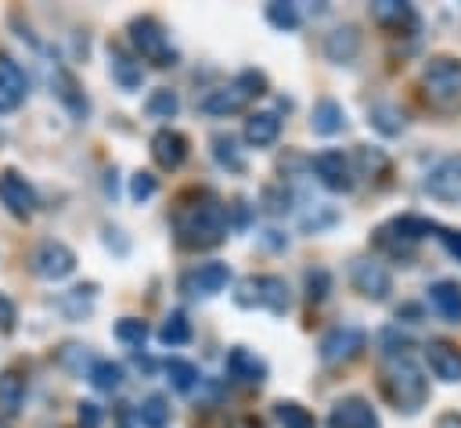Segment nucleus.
<instances>
[{"mask_svg":"<svg viewBox=\"0 0 461 428\" xmlns=\"http://www.w3.org/2000/svg\"><path fill=\"white\" fill-rule=\"evenodd\" d=\"M158 338H162V345H184V342H191V324H187V317H184L180 309H173V313L162 320Z\"/></svg>","mask_w":461,"mask_h":428,"instance_id":"nucleus-30","label":"nucleus"},{"mask_svg":"<svg viewBox=\"0 0 461 428\" xmlns=\"http://www.w3.org/2000/svg\"><path fill=\"white\" fill-rule=\"evenodd\" d=\"M50 86H54V94L61 97V104L76 115V119H83L86 115V94L79 90V83H76V76L68 72V68H61V65H54V72H50Z\"/></svg>","mask_w":461,"mask_h":428,"instance_id":"nucleus-21","label":"nucleus"},{"mask_svg":"<svg viewBox=\"0 0 461 428\" xmlns=\"http://www.w3.org/2000/svg\"><path fill=\"white\" fill-rule=\"evenodd\" d=\"M151 158L158 169H180L184 158H187V137L180 129H169L162 126L155 137H151Z\"/></svg>","mask_w":461,"mask_h":428,"instance_id":"nucleus-15","label":"nucleus"},{"mask_svg":"<svg viewBox=\"0 0 461 428\" xmlns=\"http://www.w3.org/2000/svg\"><path fill=\"white\" fill-rule=\"evenodd\" d=\"M360 54V32L357 25H339L324 36V58L335 65H353Z\"/></svg>","mask_w":461,"mask_h":428,"instance_id":"nucleus-18","label":"nucleus"},{"mask_svg":"<svg viewBox=\"0 0 461 428\" xmlns=\"http://www.w3.org/2000/svg\"><path fill=\"white\" fill-rule=\"evenodd\" d=\"M212 158H216L223 169H230V173H241V169H245V158L238 155V144H234L230 133H216V137H212Z\"/></svg>","mask_w":461,"mask_h":428,"instance_id":"nucleus-29","label":"nucleus"},{"mask_svg":"<svg viewBox=\"0 0 461 428\" xmlns=\"http://www.w3.org/2000/svg\"><path fill=\"white\" fill-rule=\"evenodd\" d=\"M349 281H353V288H357L364 299H371V302H385L389 291H393V273H389L378 259H357V263L349 266Z\"/></svg>","mask_w":461,"mask_h":428,"instance_id":"nucleus-9","label":"nucleus"},{"mask_svg":"<svg viewBox=\"0 0 461 428\" xmlns=\"http://www.w3.org/2000/svg\"><path fill=\"white\" fill-rule=\"evenodd\" d=\"M267 22L274 25V29H281V32H292L295 25H299V11H295V4H281V0H274V4H267Z\"/></svg>","mask_w":461,"mask_h":428,"instance_id":"nucleus-36","label":"nucleus"},{"mask_svg":"<svg viewBox=\"0 0 461 428\" xmlns=\"http://www.w3.org/2000/svg\"><path fill=\"white\" fill-rule=\"evenodd\" d=\"M0 86H4L7 94H14L18 101L25 97V72H22L18 61L7 58V54H0Z\"/></svg>","mask_w":461,"mask_h":428,"instance_id":"nucleus-35","label":"nucleus"},{"mask_svg":"<svg viewBox=\"0 0 461 428\" xmlns=\"http://www.w3.org/2000/svg\"><path fill=\"white\" fill-rule=\"evenodd\" d=\"M155 176L151 173H133V180H130V194L137 198V201H144V198H151L155 194Z\"/></svg>","mask_w":461,"mask_h":428,"instance_id":"nucleus-41","label":"nucleus"},{"mask_svg":"<svg viewBox=\"0 0 461 428\" xmlns=\"http://www.w3.org/2000/svg\"><path fill=\"white\" fill-rule=\"evenodd\" d=\"M310 126H313V133H321V137L342 133V129H346V108H342L335 97H317V101H313V111H310Z\"/></svg>","mask_w":461,"mask_h":428,"instance_id":"nucleus-22","label":"nucleus"},{"mask_svg":"<svg viewBox=\"0 0 461 428\" xmlns=\"http://www.w3.org/2000/svg\"><path fill=\"white\" fill-rule=\"evenodd\" d=\"M367 122H371L378 133L393 137V133H400V129H403V111H400L396 104H375V108L367 111Z\"/></svg>","mask_w":461,"mask_h":428,"instance_id":"nucleus-28","label":"nucleus"},{"mask_svg":"<svg viewBox=\"0 0 461 428\" xmlns=\"http://www.w3.org/2000/svg\"><path fill=\"white\" fill-rule=\"evenodd\" d=\"M0 428H7V424H4V421H0Z\"/></svg>","mask_w":461,"mask_h":428,"instance_id":"nucleus-48","label":"nucleus"},{"mask_svg":"<svg viewBox=\"0 0 461 428\" xmlns=\"http://www.w3.org/2000/svg\"><path fill=\"white\" fill-rule=\"evenodd\" d=\"M227 374L234 381H241V385H263L267 381V363L256 352H249V349L238 345V349L227 352Z\"/></svg>","mask_w":461,"mask_h":428,"instance_id":"nucleus-19","label":"nucleus"},{"mask_svg":"<svg viewBox=\"0 0 461 428\" xmlns=\"http://www.w3.org/2000/svg\"><path fill=\"white\" fill-rule=\"evenodd\" d=\"M274 417H277L281 428H317V417L295 399H277L274 403Z\"/></svg>","mask_w":461,"mask_h":428,"instance_id":"nucleus-27","label":"nucleus"},{"mask_svg":"<svg viewBox=\"0 0 461 428\" xmlns=\"http://www.w3.org/2000/svg\"><path fill=\"white\" fill-rule=\"evenodd\" d=\"M256 288H259V306H267L270 313H285L292 306V295H288L285 277H277V273L256 277Z\"/></svg>","mask_w":461,"mask_h":428,"instance_id":"nucleus-26","label":"nucleus"},{"mask_svg":"<svg viewBox=\"0 0 461 428\" xmlns=\"http://www.w3.org/2000/svg\"><path fill=\"white\" fill-rule=\"evenodd\" d=\"M371 18L382 25V29H393V32H411L418 29V11L403 0H375L371 4Z\"/></svg>","mask_w":461,"mask_h":428,"instance_id":"nucleus-17","label":"nucleus"},{"mask_svg":"<svg viewBox=\"0 0 461 428\" xmlns=\"http://www.w3.org/2000/svg\"><path fill=\"white\" fill-rule=\"evenodd\" d=\"M328 428H382V421H378V410L371 406V399L342 396V399H335V406L328 414Z\"/></svg>","mask_w":461,"mask_h":428,"instance_id":"nucleus-10","label":"nucleus"},{"mask_svg":"<svg viewBox=\"0 0 461 428\" xmlns=\"http://www.w3.org/2000/svg\"><path fill=\"white\" fill-rule=\"evenodd\" d=\"M425 363L439 381H450V385L461 381V345H454L450 338H429Z\"/></svg>","mask_w":461,"mask_h":428,"instance_id":"nucleus-14","label":"nucleus"},{"mask_svg":"<svg viewBox=\"0 0 461 428\" xmlns=\"http://www.w3.org/2000/svg\"><path fill=\"white\" fill-rule=\"evenodd\" d=\"M14 320H18L14 302H11L7 295H0V331H4V334H7V331H14Z\"/></svg>","mask_w":461,"mask_h":428,"instance_id":"nucleus-44","label":"nucleus"},{"mask_svg":"<svg viewBox=\"0 0 461 428\" xmlns=\"http://www.w3.org/2000/svg\"><path fill=\"white\" fill-rule=\"evenodd\" d=\"M108 68H112V79L122 86V90H140L144 83V65L133 58V50H126L122 43H108Z\"/></svg>","mask_w":461,"mask_h":428,"instance_id":"nucleus-16","label":"nucleus"},{"mask_svg":"<svg viewBox=\"0 0 461 428\" xmlns=\"http://www.w3.org/2000/svg\"><path fill=\"white\" fill-rule=\"evenodd\" d=\"M115 338L126 342V345H144V338H148V324L137 320V317H122V320L115 324Z\"/></svg>","mask_w":461,"mask_h":428,"instance_id":"nucleus-37","label":"nucleus"},{"mask_svg":"<svg viewBox=\"0 0 461 428\" xmlns=\"http://www.w3.org/2000/svg\"><path fill=\"white\" fill-rule=\"evenodd\" d=\"M357 162H360L364 173H378V176L389 173V158H385L378 147H360V151H357Z\"/></svg>","mask_w":461,"mask_h":428,"instance_id":"nucleus-40","label":"nucleus"},{"mask_svg":"<svg viewBox=\"0 0 461 428\" xmlns=\"http://www.w3.org/2000/svg\"><path fill=\"white\" fill-rule=\"evenodd\" d=\"M281 137V119L277 111H252L245 119V140L252 147H270L274 140Z\"/></svg>","mask_w":461,"mask_h":428,"instance_id":"nucleus-24","label":"nucleus"},{"mask_svg":"<svg viewBox=\"0 0 461 428\" xmlns=\"http://www.w3.org/2000/svg\"><path fill=\"white\" fill-rule=\"evenodd\" d=\"M126 32H130V43H133V58L137 61H151L155 68L176 65V50L169 43V32L158 25V18H151V14L130 18Z\"/></svg>","mask_w":461,"mask_h":428,"instance_id":"nucleus-4","label":"nucleus"},{"mask_svg":"<svg viewBox=\"0 0 461 428\" xmlns=\"http://www.w3.org/2000/svg\"><path fill=\"white\" fill-rule=\"evenodd\" d=\"M234 86H238L245 97H263V94H267V76L256 72V68H245V72H238Z\"/></svg>","mask_w":461,"mask_h":428,"instance_id":"nucleus-39","label":"nucleus"},{"mask_svg":"<svg viewBox=\"0 0 461 428\" xmlns=\"http://www.w3.org/2000/svg\"><path fill=\"white\" fill-rule=\"evenodd\" d=\"M0 201H4L7 212L18 216V219H29V216L36 212V191H32L29 180H25L22 173H14V169L0 173Z\"/></svg>","mask_w":461,"mask_h":428,"instance_id":"nucleus-13","label":"nucleus"},{"mask_svg":"<svg viewBox=\"0 0 461 428\" xmlns=\"http://www.w3.org/2000/svg\"><path fill=\"white\" fill-rule=\"evenodd\" d=\"M18 104H22V101H18V97H14V94H7V90H4V86H0V111H14V108H18Z\"/></svg>","mask_w":461,"mask_h":428,"instance_id":"nucleus-47","label":"nucleus"},{"mask_svg":"<svg viewBox=\"0 0 461 428\" xmlns=\"http://www.w3.org/2000/svg\"><path fill=\"white\" fill-rule=\"evenodd\" d=\"M90 381H94V388H101V392H115V388L122 385V367L112 363V360H94Z\"/></svg>","mask_w":461,"mask_h":428,"instance_id":"nucleus-33","label":"nucleus"},{"mask_svg":"<svg viewBox=\"0 0 461 428\" xmlns=\"http://www.w3.org/2000/svg\"><path fill=\"white\" fill-rule=\"evenodd\" d=\"M76 270V252L61 241H40L32 252V273L43 281H61Z\"/></svg>","mask_w":461,"mask_h":428,"instance_id":"nucleus-8","label":"nucleus"},{"mask_svg":"<svg viewBox=\"0 0 461 428\" xmlns=\"http://www.w3.org/2000/svg\"><path fill=\"white\" fill-rule=\"evenodd\" d=\"M364 349H367V334H364L360 327H353V324H339V327H331V331L321 338L317 356H321L324 363H349V360H357Z\"/></svg>","mask_w":461,"mask_h":428,"instance_id":"nucleus-7","label":"nucleus"},{"mask_svg":"<svg viewBox=\"0 0 461 428\" xmlns=\"http://www.w3.org/2000/svg\"><path fill=\"white\" fill-rule=\"evenodd\" d=\"M429 302H432V309L443 320L461 324V284L457 281H436V284H429Z\"/></svg>","mask_w":461,"mask_h":428,"instance_id":"nucleus-23","label":"nucleus"},{"mask_svg":"<svg viewBox=\"0 0 461 428\" xmlns=\"http://www.w3.org/2000/svg\"><path fill=\"white\" fill-rule=\"evenodd\" d=\"M436 428H461V414L457 410H447L436 417Z\"/></svg>","mask_w":461,"mask_h":428,"instance_id":"nucleus-46","label":"nucleus"},{"mask_svg":"<svg viewBox=\"0 0 461 428\" xmlns=\"http://www.w3.org/2000/svg\"><path fill=\"white\" fill-rule=\"evenodd\" d=\"M79 428H101V406L83 399L79 403Z\"/></svg>","mask_w":461,"mask_h":428,"instance_id":"nucleus-43","label":"nucleus"},{"mask_svg":"<svg viewBox=\"0 0 461 428\" xmlns=\"http://www.w3.org/2000/svg\"><path fill=\"white\" fill-rule=\"evenodd\" d=\"M443 245H447V252L461 263V230H443Z\"/></svg>","mask_w":461,"mask_h":428,"instance_id":"nucleus-45","label":"nucleus"},{"mask_svg":"<svg viewBox=\"0 0 461 428\" xmlns=\"http://www.w3.org/2000/svg\"><path fill=\"white\" fill-rule=\"evenodd\" d=\"M166 421H169V403H166V396H148L144 403H140V424L144 428H166Z\"/></svg>","mask_w":461,"mask_h":428,"instance_id":"nucleus-34","label":"nucleus"},{"mask_svg":"<svg viewBox=\"0 0 461 428\" xmlns=\"http://www.w3.org/2000/svg\"><path fill=\"white\" fill-rule=\"evenodd\" d=\"M144 111H148L151 119H173V115L180 111V97H176V90H169V86H162V90H155V94L148 97V104H144Z\"/></svg>","mask_w":461,"mask_h":428,"instance_id":"nucleus-32","label":"nucleus"},{"mask_svg":"<svg viewBox=\"0 0 461 428\" xmlns=\"http://www.w3.org/2000/svg\"><path fill=\"white\" fill-rule=\"evenodd\" d=\"M313 173L335 194H349L353 183H357V173H353V165H349V158L342 151H321V155H313Z\"/></svg>","mask_w":461,"mask_h":428,"instance_id":"nucleus-11","label":"nucleus"},{"mask_svg":"<svg viewBox=\"0 0 461 428\" xmlns=\"http://www.w3.org/2000/svg\"><path fill=\"white\" fill-rule=\"evenodd\" d=\"M436 230V223L432 219H425V216H396V219H389L385 227H378L375 230V241L385 248V252H393V255H407L425 234H432Z\"/></svg>","mask_w":461,"mask_h":428,"instance_id":"nucleus-5","label":"nucleus"},{"mask_svg":"<svg viewBox=\"0 0 461 428\" xmlns=\"http://www.w3.org/2000/svg\"><path fill=\"white\" fill-rule=\"evenodd\" d=\"M328 291H331V273H328L324 266L306 270V299H310V302H321Z\"/></svg>","mask_w":461,"mask_h":428,"instance_id":"nucleus-38","label":"nucleus"},{"mask_svg":"<svg viewBox=\"0 0 461 428\" xmlns=\"http://www.w3.org/2000/svg\"><path fill=\"white\" fill-rule=\"evenodd\" d=\"M22 403H25V374L18 367L0 370V421L18 417Z\"/></svg>","mask_w":461,"mask_h":428,"instance_id":"nucleus-20","label":"nucleus"},{"mask_svg":"<svg viewBox=\"0 0 461 428\" xmlns=\"http://www.w3.org/2000/svg\"><path fill=\"white\" fill-rule=\"evenodd\" d=\"M173 237L180 248H212L227 237V205L209 194H187L173 209Z\"/></svg>","mask_w":461,"mask_h":428,"instance_id":"nucleus-1","label":"nucleus"},{"mask_svg":"<svg viewBox=\"0 0 461 428\" xmlns=\"http://www.w3.org/2000/svg\"><path fill=\"white\" fill-rule=\"evenodd\" d=\"M227 281H230V266L227 263H198L194 270H187L180 277V288L187 295H194V299H212V295H220L227 288Z\"/></svg>","mask_w":461,"mask_h":428,"instance_id":"nucleus-12","label":"nucleus"},{"mask_svg":"<svg viewBox=\"0 0 461 428\" xmlns=\"http://www.w3.org/2000/svg\"><path fill=\"white\" fill-rule=\"evenodd\" d=\"M234 302L238 306H259V288H256V277H245L234 291Z\"/></svg>","mask_w":461,"mask_h":428,"instance_id":"nucleus-42","label":"nucleus"},{"mask_svg":"<svg viewBox=\"0 0 461 428\" xmlns=\"http://www.w3.org/2000/svg\"><path fill=\"white\" fill-rule=\"evenodd\" d=\"M166 374H169V381H173L176 392H191L194 381H198V367L191 360H180V356H169L166 360Z\"/></svg>","mask_w":461,"mask_h":428,"instance_id":"nucleus-31","label":"nucleus"},{"mask_svg":"<svg viewBox=\"0 0 461 428\" xmlns=\"http://www.w3.org/2000/svg\"><path fill=\"white\" fill-rule=\"evenodd\" d=\"M382 392L385 399L393 403L396 414H418L425 403H429V378L425 370L411 360V356H400V360H389L385 370H382Z\"/></svg>","mask_w":461,"mask_h":428,"instance_id":"nucleus-2","label":"nucleus"},{"mask_svg":"<svg viewBox=\"0 0 461 428\" xmlns=\"http://www.w3.org/2000/svg\"><path fill=\"white\" fill-rule=\"evenodd\" d=\"M425 194L443 201V205H461V151L443 155L429 176H425Z\"/></svg>","mask_w":461,"mask_h":428,"instance_id":"nucleus-6","label":"nucleus"},{"mask_svg":"<svg viewBox=\"0 0 461 428\" xmlns=\"http://www.w3.org/2000/svg\"><path fill=\"white\" fill-rule=\"evenodd\" d=\"M421 94L429 108L439 115H454L461 108V58L454 54H436L421 68Z\"/></svg>","mask_w":461,"mask_h":428,"instance_id":"nucleus-3","label":"nucleus"},{"mask_svg":"<svg viewBox=\"0 0 461 428\" xmlns=\"http://www.w3.org/2000/svg\"><path fill=\"white\" fill-rule=\"evenodd\" d=\"M249 104V97L230 83V86H220V90H209L205 97H202V111L205 115H234V111H241Z\"/></svg>","mask_w":461,"mask_h":428,"instance_id":"nucleus-25","label":"nucleus"}]
</instances>
